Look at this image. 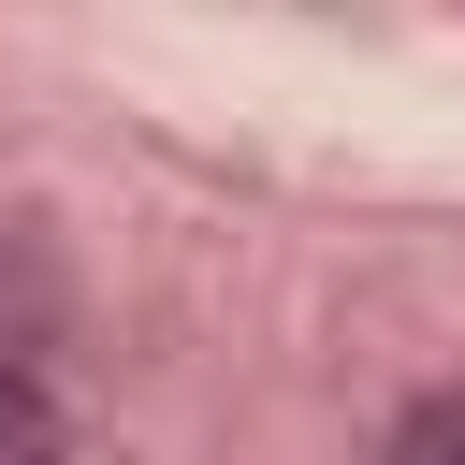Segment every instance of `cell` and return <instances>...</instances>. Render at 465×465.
Masks as SVG:
<instances>
[{
    "instance_id": "1",
    "label": "cell",
    "mask_w": 465,
    "mask_h": 465,
    "mask_svg": "<svg viewBox=\"0 0 465 465\" xmlns=\"http://www.w3.org/2000/svg\"><path fill=\"white\" fill-rule=\"evenodd\" d=\"M0 465H73V436H58V407H44V378H15V363H0Z\"/></svg>"
},
{
    "instance_id": "2",
    "label": "cell",
    "mask_w": 465,
    "mask_h": 465,
    "mask_svg": "<svg viewBox=\"0 0 465 465\" xmlns=\"http://www.w3.org/2000/svg\"><path fill=\"white\" fill-rule=\"evenodd\" d=\"M392 465H465V392H421L392 421Z\"/></svg>"
}]
</instances>
